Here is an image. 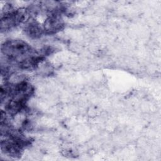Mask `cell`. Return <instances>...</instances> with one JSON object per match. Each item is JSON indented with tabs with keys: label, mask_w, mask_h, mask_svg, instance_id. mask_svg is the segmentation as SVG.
Listing matches in <instances>:
<instances>
[{
	"label": "cell",
	"mask_w": 161,
	"mask_h": 161,
	"mask_svg": "<svg viewBox=\"0 0 161 161\" xmlns=\"http://www.w3.org/2000/svg\"><path fill=\"white\" fill-rule=\"evenodd\" d=\"M1 52L5 62L15 67L23 61L38 53L26 42L16 39L5 41L1 45Z\"/></svg>",
	"instance_id": "1"
},
{
	"label": "cell",
	"mask_w": 161,
	"mask_h": 161,
	"mask_svg": "<svg viewBox=\"0 0 161 161\" xmlns=\"http://www.w3.org/2000/svg\"><path fill=\"white\" fill-rule=\"evenodd\" d=\"M31 19V12L29 9H14L10 6L5 8L1 16V33L11 30L22 23H26Z\"/></svg>",
	"instance_id": "2"
},
{
	"label": "cell",
	"mask_w": 161,
	"mask_h": 161,
	"mask_svg": "<svg viewBox=\"0 0 161 161\" xmlns=\"http://www.w3.org/2000/svg\"><path fill=\"white\" fill-rule=\"evenodd\" d=\"M64 12H65V8L60 5L55 6L49 12L43 25L45 35H55L64 28L65 21L62 17Z\"/></svg>",
	"instance_id": "3"
},
{
	"label": "cell",
	"mask_w": 161,
	"mask_h": 161,
	"mask_svg": "<svg viewBox=\"0 0 161 161\" xmlns=\"http://www.w3.org/2000/svg\"><path fill=\"white\" fill-rule=\"evenodd\" d=\"M23 31L25 35L31 39L40 38L45 34L43 26L31 18L25 23Z\"/></svg>",
	"instance_id": "4"
}]
</instances>
